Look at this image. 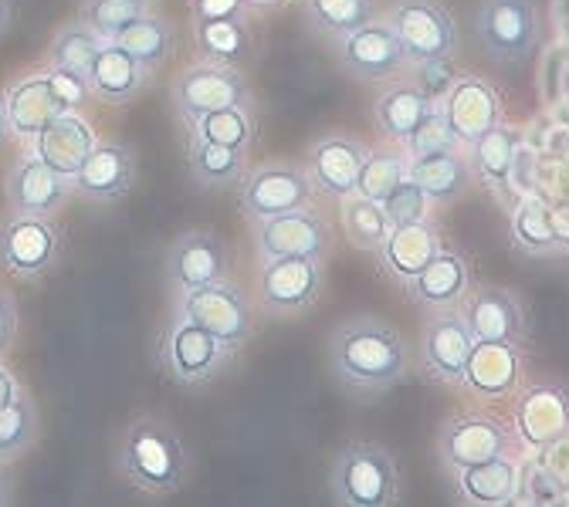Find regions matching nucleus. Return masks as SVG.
I'll list each match as a JSON object with an SVG mask.
<instances>
[{"instance_id": "1", "label": "nucleus", "mask_w": 569, "mask_h": 507, "mask_svg": "<svg viewBox=\"0 0 569 507\" xmlns=\"http://www.w3.org/2000/svg\"><path fill=\"white\" fill-rule=\"evenodd\" d=\"M329 369L346 389L380 396L407 379L410 348L390 322L356 315L339 322L329 335Z\"/></svg>"}, {"instance_id": "2", "label": "nucleus", "mask_w": 569, "mask_h": 507, "mask_svg": "<svg viewBox=\"0 0 569 507\" xmlns=\"http://www.w3.org/2000/svg\"><path fill=\"white\" fill-rule=\"evenodd\" d=\"M116 467L136 490L150 497H167L180 490L190 457L183 437L170 419L157 413H139L122 429Z\"/></svg>"}, {"instance_id": "3", "label": "nucleus", "mask_w": 569, "mask_h": 507, "mask_svg": "<svg viewBox=\"0 0 569 507\" xmlns=\"http://www.w3.org/2000/svg\"><path fill=\"white\" fill-rule=\"evenodd\" d=\"M329 494L342 507H390L400 500L397 457L373 440H349L329 470Z\"/></svg>"}, {"instance_id": "4", "label": "nucleus", "mask_w": 569, "mask_h": 507, "mask_svg": "<svg viewBox=\"0 0 569 507\" xmlns=\"http://www.w3.org/2000/svg\"><path fill=\"white\" fill-rule=\"evenodd\" d=\"M170 105L180 115V122L190 125L207 112L231 109V105L254 112V89L241 68L197 58L193 64L177 71V79L170 85Z\"/></svg>"}, {"instance_id": "5", "label": "nucleus", "mask_w": 569, "mask_h": 507, "mask_svg": "<svg viewBox=\"0 0 569 507\" xmlns=\"http://www.w3.org/2000/svg\"><path fill=\"white\" fill-rule=\"evenodd\" d=\"M326 287L319 257H268L258 274V308L271 318L309 315Z\"/></svg>"}, {"instance_id": "6", "label": "nucleus", "mask_w": 569, "mask_h": 507, "mask_svg": "<svg viewBox=\"0 0 569 507\" xmlns=\"http://www.w3.org/2000/svg\"><path fill=\"white\" fill-rule=\"evenodd\" d=\"M180 315L190 318L193 325L207 328L210 335H218L234 352L244 348L258 332L251 298L241 292L231 277L210 281L203 287H193V292H183Z\"/></svg>"}, {"instance_id": "7", "label": "nucleus", "mask_w": 569, "mask_h": 507, "mask_svg": "<svg viewBox=\"0 0 569 507\" xmlns=\"http://www.w3.org/2000/svg\"><path fill=\"white\" fill-rule=\"evenodd\" d=\"M312 196H316V186L306 166L284 163V160H271L254 170H244V176L238 180V206L244 213V221L251 224L268 221V216H278V213H289V210L312 206Z\"/></svg>"}, {"instance_id": "8", "label": "nucleus", "mask_w": 569, "mask_h": 507, "mask_svg": "<svg viewBox=\"0 0 569 507\" xmlns=\"http://www.w3.org/2000/svg\"><path fill=\"white\" fill-rule=\"evenodd\" d=\"M536 0H481L475 14V34L485 54L498 64H522L539 44Z\"/></svg>"}, {"instance_id": "9", "label": "nucleus", "mask_w": 569, "mask_h": 507, "mask_svg": "<svg viewBox=\"0 0 569 507\" xmlns=\"http://www.w3.org/2000/svg\"><path fill=\"white\" fill-rule=\"evenodd\" d=\"M336 58L349 79L363 85H383L410 68L407 51L387 18H373L336 41Z\"/></svg>"}, {"instance_id": "10", "label": "nucleus", "mask_w": 569, "mask_h": 507, "mask_svg": "<svg viewBox=\"0 0 569 507\" xmlns=\"http://www.w3.org/2000/svg\"><path fill=\"white\" fill-rule=\"evenodd\" d=\"M234 358V348H228L218 335L193 325L190 318L177 315L173 325L163 335L160 345V362L163 369L180 383V386H207L218 379Z\"/></svg>"}, {"instance_id": "11", "label": "nucleus", "mask_w": 569, "mask_h": 507, "mask_svg": "<svg viewBox=\"0 0 569 507\" xmlns=\"http://www.w3.org/2000/svg\"><path fill=\"white\" fill-rule=\"evenodd\" d=\"M61 257V231L54 216L8 213L0 221V271L18 281L44 277Z\"/></svg>"}, {"instance_id": "12", "label": "nucleus", "mask_w": 569, "mask_h": 507, "mask_svg": "<svg viewBox=\"0 0 569 507\" xmlns=\"http://www.w3.org/2000/svg\"><path fill=\"white\" fill-rule=\"evenodd\" d=\"M383 18L397 31L410 68L435 58H451L458 48V24L441 0H393Z\"/></svg>"}, {"instance_id": "13", "label": "nucleus", "mask_w": 569, "mask_h": 507, "mask_svg": "<svg viewBox=\"0 0 569 507\" xmlns=\"http://www.w3.org/2000/svg\"><path fill=\"white\" fill-rule=\"evenodd\" d=\"M512 450V433L509 426L481 409L455 413L445 419L438 433V457L441 467L455 477L465 467L485 464L491 457H506Z\"/></svg>"}, {"instance_id": "14", "label": "nucleus", "mask_w": 569, "mask_h": 507, "mask_svg": "<svg viewBox=\"0 0 569 507\" xmlns=\"http://www.w3.org/2000/svg\"><path fill=\"white\" fill-rule=\"evenodd\" d=\"M254 251L261 261L268 257H319L326 261L336 251V234L329 227V221L312 210H289L268 216V221L254 224Z\"/></svg>"}, {"instance_id": "15", "label": "nucleus", "mask_w": 569, "mask_h": 507, "mask_svg": "<svg viewBox=\"0 0 569 507\" xmlns=\"http://www.w3.org/2000/svg\"><path fill=\"white\" fill-rule=\"evenodd\" d=\"M475 348V335L461 315V308H441L431 312L420 332V366L423 376L438 386H461L468 355Z\"/></svg>"}, {"instance_id": "16", "label": "nucleus", "mask_w": 569, "mask_h": 507, "mask_svg": "<svg viewBox=\"0 0 569 507\" xmlns=\"http://www.w3.org/2000/svg\"><path fill=\"white\" fill-rule=\"evenodd\" d=\"M367 142L349 132H329L309 142L306 150V173L316 186V193L329 200H342L356 193V180H360V166L367 160Z\"/></svg>"}, {"instance_id": "17", "label": "nucleus", "mask_w": 569, "mask_h": 507, "mask_svg": "<svg viewBox=\"0 0 569 507\" xmlns=\"http://www.w3.org/2000/svg\"><path fill=\"white\" fill-rule=\"evenodd\" d=\"M228 274H231V247L210 227L183 231L167 251V277L180 292H193V287L221 281Z\"/></svg>"}, {"instance_id": "18", "label": "nucleus", "mask_w": 569, "mask_h": 507, "mask_svg": "<svg viewBox=\"0 0 569 507\" xmlns=\"http://www.w3.org/2000/svg\"><path fill=\"white\" fill-rule=\"evenodd\" d=\"M76 193L68 176L51 170L44 160L34 153L21 156L8 176H4V200L11 213H28V216H58L68 203V196Z\"/></svg>"}, {"instance_id": "19", "label": "nucleus", "mask_w": 569, "mask_h": 507, "mask_svg": "<svg viewBox=\"0 0 569 507\" xmlns=\"http://www.w3.org/2000/svg\"><path fill=\"white\" fill-rule=\"evenodd\" d=\"M471 335L478 342H512L526 338V308L522 298L502 284H471V292L458 305Z\"/></svg>"}, {"instance_id": "20", "label": "nucleus", "mask_w": 569, "mask_h": 507, "mask_svg": "<svg viewBox=\"0 0 569 507\" xmlns=\"http://www.w3.org/2000/svg\"><path fill=\"white\" fill-rule=\"evenodd\" d=\"M438 105L461 146H471L481 132L502 122V95H498L491 82L478 75H458Z\"/></svg>"}, {"instance_id": "21", "label": "nucleus", "mask_w": 569, "mask_h": 507, "mask_svg": "<svg viewBox=\"0 0 569 507\" xmlns=\"http://www.w3.org/2000/svg\"><path fill=\"white\" fill-rule=\"evenodd\" d=\"M522 386V352L512 342H478L468 355L461 389L478 399H506Z\"/></svg>"}, {"instance_id": "22", "label": "nucleus", "mask_w": 569, "mask_h": 507, "mask_svg": "<svg viewBox=\"0 0 569 507\" xmlns=\"http://www.w3.org/2000/svg\"><path fill=\"white\" fill-rule=\"evenodd\" d=\"M96 129L89 125V119L76 109L61 112L58 119H51L34 139H31V153L38 160H44L51 170H58L61 176H76L79 166L86 163V156L96 150Z\"/></svg>"}, {"instance_id": "23", "label": "nucleus", "mask_w": 569, "mask_h": 507, "mask_svg": "<svg viewBox=\"0 0 569 507\" xmlns=\"http://www.w3.org/2000/svg\"><path fill=\"white\" fill-rule=\"evenodd\" d=\"M516 433L532 450H542L569 433V393L562 386H529L516 399Z\"/></svg>"}, {"instance_id": "24", "label": "nucleus", "mask_w": 569, "mask_h": 507, "mask_svg": "<svg viewBox=\"0 0 569 507\" xmlns=\"http://www.w3.org/2000/svg\"><path fill=\"white\" fill-rule=\"evenodd\" d=\"M136 183V156L122 142H96V150L86 156L79 173L71 176L76 193L89 196L92 203H116Z\"/></svg>"}, {"instance_id": "25", "label": "nucleus", "mask_w": 569, "mask_h": 507, "mask_svg": "<svg viewBox=\"0 0 569 507\" xmlns=\"http://www.w3.org/2000/svg\"><path fill=\"white\" fill-rule=\"evenodd\" d=\"M407 292L427 312L458 308L471 292V261L455 247H441L435 261L407 284Z\"/></svg>"}, {"instance_id": "26", "label": "nucleus", "mask_w": 569, "mask_h": 507, "mask_svg": "<svg viewBox=\"0 0 569 507\" xmlns=\"http://www.w3.org/2000/svg\"><path fill=\"white\" fill-rule=\"evenodd\" d=\"M150 82H153V71L142 61H136L116 41L102 44L92 64V75H89L92 99H99L102 105H129L150 89Z\"/></svg>"}, {"instance_id": "27", "label": "nucleus", "mask_w": 569, "mask_h": 507, "mask_svg": "<svg viewBox=\"0 0 569 507\" xmlns=\"http://www.w3.org/2000/svg\"><path fill=\"white\" fill-rule=\"evenodd\" d=\"M445 247V237L441 231L431 224V216L427 221H417V224H403V227H393L387 234V241L380 244L377 257H380V267L397 281V284H410L427 264L435 261V254Z\"/></svg>"}, {"instance_id": "28", "label": "nucleus", "mask_w": 569, "mask_h": 507, "mask_svg": "<svg viewBox=\"0 0 569 507\" xmlns=\"http://www.w3.org/2000/svg\"><path fill=\"white\" fill-rule=\"evenodd\" d=\"M8 102V122H11V135L31 142L51 119H58L64 109V102L54 95L51 82H48V71H31V75H21L8 85L4 92Z\"/></svg>"}, {"instance_id": "29", "label": "nucleus", "mask_w": 569, "mask_h": 507, "mask_svg": "<svg viewBox=\"0 0 569 507\" xmlns=\"http://www.w3.org/2000/svg\"><path fill=\"white\" fill-rule=\"evenodd\" d=\"M407 180H413L427 196H431V203H441V206L458 203L475 186V173H471L468 153H461V146L410 156Z\"/></svg>"}, {"instance_id": "30", "label": "nucleus", "mask_w": 569, "mask_h": 507, "mask_svg": "<svg viewBox=\"0 0 569 507\" xmlns=\"http://www.w3.org/2000/svg\"><path fill=\"white\" fill-rule=\"evenodd\" d=\"M519 156V132L506 122L491 125L468 146V163L475 180H481L495 196H506Z\"/></svg>"}, {"instance_id": "31", "label": "nucleus", "mask_w": 569, "mask_h": 507, "mask_svg": "<svg viewBox=\"0 0 569 507\" xmlns=\"http://www.w3.org/2000/svg\"><path fill=\"white\" fill-rule=\"evenodd\" d=\"M458 497L475 507H502L519 497V464L506 457H491L485 464L465 467L455 474Z\"/></svg>"}, {"instance_id": "32", "label": "nucleus", "mask_w": 569, "mask_h": 507, "mask_svg": "<svg viewBox=\"0 0 569 507\" xmlns=\"http://www.w3.org/2000/svg\"><path fill=\"white\" fill-rule=\"evenodd\" d=\"M431 109L435 99L417 82H390L373 102V125L387 142H403Z\"/></svg>"}, {"instance_id": "33", "label": "nucleus", "mask_w": 569, "mask_h": 507, "mask_svg": "<svg viewBox=\"0 0 569 507\" xmlns=\"http://www.w3.org/2000/svg\"><path fill=\"white\" fill-rule=\"evenodd\" d=\"M190 34H193V51L203 61L244 68L254 58V34H251V21L244 18L190 21Z\"/></svg>"}, {"instance_id": "34", "label": "nucleus", "mask_w": 569, "mask_h": 507, "mask_svg": "<svg viewBox=\"0 0 569 507\" xmlns=\"http://www.w3.org/2000/svg\"><path fill=\"white\" fill-rule=\"evenodd\" d=\"M512 247L526 257H556L562 251L556 216L539 196H526L512 210Z\"/></svg>"}, {"instance_id": "35", "label": "nucleus", "mask_w": 569, "mask_h": 507, "mask_svg": "<svg viewBox=\"0 0 569 507\" xmlns=\"http://www.w3.org/2000/svg\"><path fill=\"white\" fill-rule=\"evenodd\" d=\"M119 48H126L136 61H142L150 71H160L173 61L177 54V24L163 14H142L139 21H132L119 38Z\"/></svg>"}, {"instance_id": "36", "label": "nucleus", "mask_w": 569, "mask_h": 507, "mask_svg": "<svg viewBox=\"0 0 569 507\" xmlns=\"http://www.w3.org/2000/svg\"><path fill=\"white\" fill-rule=\"evenodd\" d=\"M187 166H190V176L197 180V186H203V190H224V186H234L244 176L248 153L244 150H231V146H218V142L190 139Z\"/></svg>"}, {"instance_id": "37", "label": "nucleus", "mask_w": 569, "mask_h": 507, "mask_svg": "<svg viewBox=\"0 0 569 507\" xmlns=\"http://www.w3.org/2000/svg\"><path fill=\"white\" fill-rule=\"evenodd\" d=\"M377 0H302L306 28L326 41H339L342 34L377 18Z\"/></svg>"}, {"instance_id": "38", "label": "nucleus", "mask_w": 569, "mask_h": 507, "mask_svg": "<svg viewBox=\"0 0 569 507\" xmlns=\"http://www.w3.org/2000/svg\"><path fill=\"white\" fill-rule=\"evenodd\" d=\"M339 216H342V231L356 251H370L377 254L387 234L393 231L390 216L380 200H370L363 193H349L339 200Z\"/></svg>"}, {"instance_id": "39", "label": "nucleus", "mask_w": 569, "mask_h": 507, "mask_svg": "<svg viewBox=\"0 0 569 507\" xmlns=\"http://www.w3.org/2000/svg\"><path fill=\"white\" fill-rule=\"evenodd\" d=\"M102 44L106 41L82 18H76V21H68V24H61L54 31V38L48 44V64L64 68V71H71V75H79V79L89 82L92 64H96Z\"/></svg>"}, {"instance_id": "40", "label": "nucleus", "mask_w": 569, "mask_h": 507, "mask_svg": "<svg viewBox=\"0 0 569 507\" xmlns=\"http://www.w3.org/2000/svg\"><path fill=\"white\" fill-rule=\"evenodd\" d=\"M190 139H203V142H218V146H231V150H254L258 146V112L251 109H218L207 112L200 119H193L190 125Z\"/></svg>"}, {"instance_id": "41", "label": "nucleus", "mask_w": 569, "mask_h": 507, "mask_svg": "<svg viewBox=\"0 0 569 507\" xmlns=\"http://www.w3.org/2000/svg\"><path fill=\"white\" fill-rule=\"evenodd\" d=\"M407 166H410V156L403 150V142L383 139V146L367 150V160L360 166V180H356V193L383 203L407 180Z\"/></svg>"}, {"instance_id": "42", "label": "nucleus", "mask_w": 569, "mask_h": 507, "mask_svg": "<svg viewBox=\"0 0 569 507\" xmlns=\"http://www.w3.org/2000/svg\"><path fill=\"white\" fill-rule=\"evenodd\" d=\"M41 433V416L38 406L28 393H21L11 406L0 409V464L21 460Z\"/></svg>"}, {"instance_id": "43", "label": "nucleus", "mask_w": 569, "mask_h": 507, "mask_svg": "<svg viewBox=\"0 0 569 507\" xmlns=\"http://www.w3.org/2000/svg\"><path fill=\"white\" fill-rule=\"evenodd\" d=\"M153 0H82L79 18L102 38V41H116L132 21H139L142 14H150Z\"/></svg>"}, {"instance_id": "44", "label": "nucleus", "mask_w": 569, "mask_h": 507, "mask_svg": "<svg viewBox=\"0 0 569 507\" xmlns=\"http://www.w3.org/2000/svg\"><path fill=\"white\" fill-rule=\"evenodd\" d=\"M455 146H461V142L455 139V132H451V125H448V119H445V112H441L438 102H435L431 112H427V115L420 119V125L403 139L407 156H423V153L455 150Z\"/></svg>"}, {"instance_id": "45", "label": "nucleus", "mask_w": 569, "mask_h": 507, "mask_svg": "<svg viewBox=\"0 0 569 507\" xmlns=\"http://www.w3.org/2000/svg\"><path fill=\"white\" fill-rule=\"evenodd\" d=\"M383 210L390 216L393 227H403V224H417V221H427V213H431V196H427L413 180H403L387 200H383Z\"/></svg>"}, {"instance_id": "46", "label": "nucleus", "mask_w": 569, "mask_h": 507, "mask_svg": "<svg viewBox=\"0 0 569 507\" xmlns=\"http://www.w3.org/2000/svg\"><path fill=\"white\" fill-rule=\"evenodd\" d=\"M562 497H566V487L546 470L542 460L519 467V497L516 500H522V504H562Z\"/></svg>"}, {"instance_id": "47", "label": "nucleus", "mask_w": 569, "mask_h": 507, "mask_svg": "<svg viewBox=\"0 0 569 507\" xmlns=\"http://www.w3.org/2000/svg\"><path fill=\"white\" fill-rule=\"evenodd\" d=\"M44 71H48V82H51L54 95L64 102V109H76V112H79V109L92 99V89H89V82H86V79L71 75V71L54 68V64H48Z\"/></svg>"}, {"instance_id": "48", "label": "nucleus", "mask_w": 569, "mask_h": 507, "mask_svg": "<svg viewBox=\"0 0 569 507\" xmlns=\"http://www.w3.org/2000/svg\"><path fill=\"white\" fill-rule=\"evenodd\" d=\"M417 68V85L431 95L435 102H441V95L451 89V82L458 79L455 71H451V64H448V58H435V61H423V64H413Z\"/></svg>"}, {"instance_id": "49", "label": "nucleus", "mask_w": 569, "mask_h": 507, "mask_svg": "<svg viewBox=\"0 0 569 507\" xmlns=\"http://www.w3.org/2000/svg\"><path fill=\"white\" fill-rule=\"evenodd\" d=\"M224 18L251 21V4L248 0H190V21H224Z\"/></svg>"}, {"instance_id": "50", "label": "nucleus", "mask_w": 569, "mask_h": 507, "mask_svg": "<svg viewBox=\"0 0 569 507\" xmlns=\"http://www.w3.org/2000/svg\"><path fill=\"white\" fill-rule=\"evenodd\" d=\"M542 464L569 490V433H566V437H559L556 444L542 447Z\"/></svg>"}, {"instance_id": "51", "label": "nucleus", "mask_w": 569, "mask_h": 507, "mask_svg": "<svg viewBox=\"0 0 569 507\" xmlns=\"http://www.w3.org/2000/svg\"><path fill=\"white\" fill-rule=\"evenodd\" d=\"M18 338V302L11 292L0 287V355H4Z\"/></svg>"}, {"instance_id": "52", "label": "nucleus", "mask_w": 569, "mask_h": 507, "mask_svg": "<svg viewBox=\"0 0 569 507\" xmlns=\"http://www.w3.org/2000/svg\"><path fill=\"white\" fill-rule=\"evenodd\" d=\"M24 389H21V383H18V376L8 369V366H0V409L4 406H11L18 396H21Z\"/></svg>"}, {"instance_id": "53", "label": "nucleus", "mask_w": 569, "mask_h": 507, "mask_svg": "<svg viewBox=\"0 0 569 507\" xmlns=\"http://www.w3.org/2000/svg\"><path fill=\"white\" fill-rule=\"evenodd\" d=\"M14 504V484H11V474H8V464H0V507Z\"/></svg>"}, {"instance_id": "54", "label": "nucleus", "mask_w": 569, "mask_h": 507, "mask_svg": "<svg viewBox=\"0 0 569 507\" xmlns=\"http://www.w3.org/2000/svg\"><path fill=\"white\" fill-rule=\"evenodd\" d=\"M11 142V122H8V102H4V92H0V150H4Z\"/></svg>"}, {"instance_id": "55", "label": "nucleus", "mask_w": 569, "mask_h": 507, "mask_svg": "<svg viewBox=\"0 0 569 507\" xmlns=\"http://www.w3.org/2000/svg\"><path fill=\"white\" fill-rule=\"evenodd\" d=\"M11 0H0V38H4V31L11 28Z\"/></svg>"}, {"instance_id": "56", "label": "nucleus", "mask_w": 569, "mask_h": 507, "mask_svg": "<svg viewBox=\"0 0 569 507\" xmlns=\"http://www.w3.org/2000/svg\"><path fill=\"white\" fill-rule=\"evenodd\" d=\"M248 4H251V11H274L284 4V0H248Z\"/></svg>"}]
</instances>
